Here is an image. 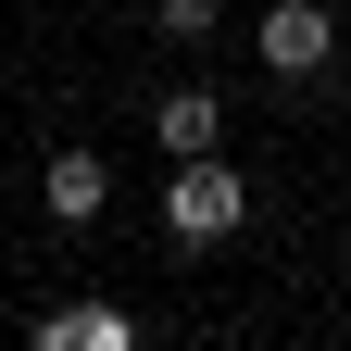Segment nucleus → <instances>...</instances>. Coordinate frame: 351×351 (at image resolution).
I'll use <instances>...</instances> for the list:
<instances>
[{
    "mask_svg": "<svg viewBox=\"0 0 351 351\" xmlns=\"http://www.w3.org/2000/svg\"><path fill=\"white\" fill-rule=\"evenodd\" d=\"M239 226H251V176L213 163V151H176L163 163V239L176 251H213V239H239Z\"/></svg>",
    "mask_w": 351,
    "mask_h": 351,
    "instance_id": "1",
    "label": "nucleus"
},
{
    "mask_svg": "<svg viewBox=\"0 0 351 351\" xmlns=\"http://www.w3.org/2000/svg\"><path fill=\"white\" fill-rule=\"evenodd\" d=\"M251 51H263V75H276V88H314V75L339 63V13H326V0H263Z\"/></svg>",
    "mask_w": 351,
    "mask_h": 351,
    "instance_id": "2",
    "label": "nucleus"
},
{
    "mask_svg": "<svg viewBox=\"0 0 351 351\" xmlns=\"http://www.w3.org/2000/svg\"><path fill=\"white\" fill-rule=\"evenodd\" d=\"M151 151L176 163V151H226V101L213 88H163L151 101Z\"/></svg>",
    "mask_w": 351,
    "mask_h": 351,
    "instance_id": "3",
    "label": "nucleus"
},
{
    "mask_svg": "<svg viewBox=\"0 0 351 351\" xmlns=\"http://www.w3.org/2000/svg\"><path fill=\"white\" fill-rule=\"evenodd\" d=\"M38 201H51V226H88V213L113 201V176L88 163V151H51V176H38Z\"/></svg>",
    "mask_w": 351,
    "mask_h": 351,
    "instance_id": "4",
    "label": "nucleus"
},
{
    "mask_svg": "<svg viewBox=\"0 0 351 351\" xmlns=\"http://www.w3.org/2000/svg\"><path fill=\"white\" fill-rule=\"evenodd\" d=\"M38 339H51V351H125L138 314H113V301H63V314H38Z\"/></svg>",
    "mask_w": 351,
    "mask_h": 351,
    "instance_id": "5",
    "label": "nucleus"
},
{
    "mask_svg": "<svg viewBox=\"0 0 351 351\" xmlns=\"http://www.w3.org/2000/svg\"><path fill=\"white\" fill-rule=\"evenodd\" d=\"M151 25H163V51H201V38L226 25V0H151Z\"/></svg>",
    "mask_w": 351,
    "mask_h": 351,
    "instance_id": "6",
    "label": "nucleus"
}]
</instances>
